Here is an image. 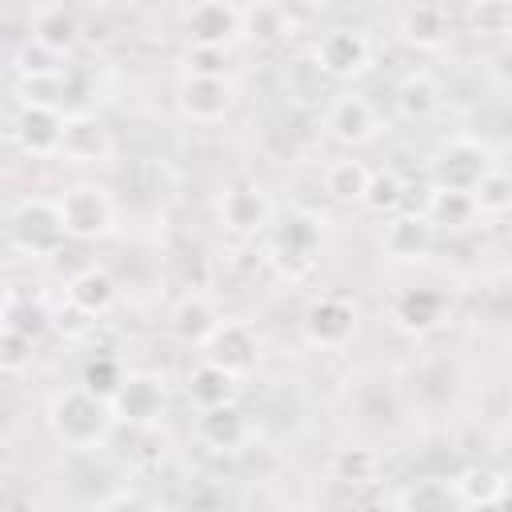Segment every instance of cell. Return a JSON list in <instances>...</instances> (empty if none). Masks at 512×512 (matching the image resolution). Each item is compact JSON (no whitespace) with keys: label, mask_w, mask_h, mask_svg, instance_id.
Here are the masks:
<instances>
[{"label":"cell","mask_w":512,"mask_h":512,"mask_svg":"<svg viewBox=\"0 0 512 512\" xmlns=\"http://www.w3.org/2000/svg\"><path fill=\"white\" fill-rule=\"evenodd\" d=\"M396 200H400V184L392 176H380V180L368 184V204L372 208H392Z\"/></svg>","instance_id":"44dd1931"},{"label":"cell","mask_w":512,"mask_h":512,"mask_svg":"<svg viewBox=\"0 0 512 512\" xmlns=\"http://www.w3.org/2000/svg\"><path fill=\"white\" fill-rule=\"evenodd\" d=\"M72 36H76V16L72 12H64V8L36 12V44L60 48V44H72Z\"/></svg>","instance_id":"5bb4252c"},{"label":"cell","mask_w":512,"mask_h":512,"mask_svg":"<svg viewBox=\"0 0 512 512\" xmlns=\"http://www.w3.org/2000/svg\"><path fill=\"white\" fill-rule=\"evenodd\" d=\"M100 512H148V504L144 500H136V496H116L112 504H104Z\"/></svg>","instance_id":"7402d4cb"},{"label":"cell","mask_w":512,"mask_h":512,"mask_svg":"<svg viewBox=\"0 0 512 512\" xmlns=\"http://www.w3.org/2000/svg\"><path fill=\"white\" fill-rule=\"evenodd\" d=\"M400 32L416 44H436L444 36V8L436 4H416V8H404L400 16Z\"/></svg>","instance_id":"7c38bea8"},{"label":"cell","mask_w":512,"mask_h":512,"mask_svg":"<svg viewBox=\"0 0 512 512\" xmlns=\"http://www.w3.org/2000/svg\"><path fill=\"white\" fill-rule=\"evenodd\" d=\"M72 300H76L80 308H88V312L104 308V304L112 300V284H108V276H104V272H84V276L72 284Z\"/></svg>","instance_id":"d6986e66"},{"label":"cell","mask_w":512,"mask_h":512,"mask_svg":"<svg viewBox=\"0 0 512 512\" xmlns=\"http://www.w3.org/2000/svg\"><path fill=\"white\" fill-rule=\"evenodd\" d=\"M316 60H320V68L332 72V76H356V72L368 68V40H364L360 32H352V28H332V32L320 40Z\"/></svg>","instance_id":"7a4b0ae2"},{"label":"cell","mask_w":512,"mask_h":512,"mask_svg":"<svg viewBox=\"0 0 512 512\" xmlns=\"http://www.w3.org/2000/svg\"><path fill=\"white\" fill-rule=\"evenodd\" d=\"M508 192H512V184H508L504 176H480V180H476V196H472V200H476V204H484V208H504V204L512 200Z\"/></svg>","instance_id":"ffe728a7"},{"label":"cell","mask_w":512,"mask_h":512,"mask_svg":"<svg viewBox=\"0 0 512 512\" xmlns=\"http://www.w3.org/2000/svg\"><path fill=\"white\" fill-rule=\"evenodd\" d=\"M396 316H400L408 328H428V324L440 316V296L416 288V292H408V296L396 304Z\"/></svg>","instance_id":"2e32d148"},{"label":"cell","mask_w":512,"mask_h":512,"mask_svg":"<svg viewBox=\"0 0 512 512\" xmlns=\"http://www.w3.org/2000/svg\"><path fill=\"white\" fill-rule=\"evenodd\" d=\"M160 400H164V392H160L156 380H128V384L120 388V408H124L132 420H148V416H156Z\"/></svg>","instance_id":"4fadbf2b"},{"label":"cell","mask_w":512,"mask_h":512,"mask_svg":"<svg viewBox=\"0 0 512 512\" xmlns=\"http://www.w3.org/2000/svg\"><path fill=\"white\" fill-rule=\"evenodd\" d=\"M180 108L192 120H220L224 108H228V84H224V76L188 72L184 84H180Z\"/></svg>","instance_id":"5b68a950"},{"label":"cell","mask_w":512,"mask_h":512,"mask_svg":"<svg viewBox=\"0 0 512 512\" xmlns=\"http://www.w3.org/2000/svg\"><path fill=\"white\" fill-rule=\"evenodd\" d=\"M60 220H64V232L96 236V232L108 228L112 208H108V200H104L96 188H72V192L60 200Z\"/></svg>","instance_id":"277c9868"},{"label":"cell","mask_w":512,"mask_h":512,"mask_svg":"<svg viewBox=\"0 0 512 512\" xmlns=\"http://www.w3.org/2000/svg\"><path fill=\"white\" fill-rule=\"evenodd\" d=\"M220 216L236 232H256L268 220V204H264V196L256 188H232L220 200Z\"/></svg>","instance_id":"9c48e42d"},{"label":"cell","mask_w":512,"mask_h":512,"mask_svg":"<svg viewBox=\"0 0 512 512\" xmlns=\"http://www.w3.org/2000/svg\"><path fill=\"white\" fill-rule=\"evenodd\" d=\"M188 392H192V400H200L204 408H220V404L228 400V392H232V372H224L220 364L204 360V364L192 372Z\"/></svg>","instance_id":"30bf717a"},{"label":"cell","mask_w":512,"mask_h":512,"mask_svg":"<svg viewBox=\"0 0 512 512\" xmlns=\"http://www.w3.org/2000/svg\"><path fill=\"white\" fill-rule=\"evenodd\" d=\"M304 328H308V340H312V344L336 348V344H344V340L352 336L356 312H352V304H344L340 296H324V300H316V304L308 308Z\"/></svg>","instance_id":"3957f363"},{"label":"cell","mask_w":512,"mask_h":512,"mask_svg":"<svg viewBox=\"0 0 512 512\" xmlns=\"http://www.w3.org/2000/svg\"><path fill=\"white\" fill-rule=\"evenodd\" d=\"M240 20H244V12L228 8V4H196L188 12V32L200 48H220L232 32H240Z\"/></svg>","instance_id":"8992f818"},{"label":"cell","mask_w":512,"mask_h":512,"mask_svg":"<svg viewBox=\"0 0 512 512\" xmlns=\"http://www.w3.org/2000/svg\"><path fill=\"white\" fill-rule=\"evenodd\" d=\"M208 360L220 364L224 372H240L252 364V352H256V336L244 328V324H220L212 336H208Z\"/></svg>","instance_id":"52a82bcc"},{"label":"cell","mask_w":512,"mask_h":512,"mask_svg":"<svg viewBox=\"0 0 512 512\" xmlns=\"http://www.w3.org/2000/svg\"><path fill=\"white\" fill-rule=\"evenodd\" d=\"M328 128H332L340 140H368L372 128H376V112H372V104H368L364 96L348 92V96H340V100L332 104Z\"/></svg>","instance_id":"ba28073f"},{"label":"cell","mask_w":512,"mask_h":512,"mask_svg":"<svg viewBox=\"0 0 512 512\" xmlns=\"http://www.w3.org/2000/svg\"><path fill=\"white\" fill-rule=\"evenodd\" d=\"M388 248H392L396 256H416V252H424V248H428V224H420V220H392V228H388Z\"/></svg>","instance_id":"e0dca14e"},{"label":"cell","mask_w":512,"mask_h":512,"mask_svg":"<svg viewBox=\"0 0 512 512\" xmlns=\"http://www.w3.org/2000/svg\"><path fill=\"white\" fill-rule=\"evenodd\" d=\"M400 108H404L408 116H424L428 108H436V84H432L424 72L408 76V80L400 84Z\"/></svg>","instance_id":"ac0fdd59"},{"label":"cell","mask_w":512,"mask_h":512,"mask_svg":"<svg viewBox=\"0 0 512 512\" xmlns=\"http://www.w3.org/2000/svg\"><path fill=\"white\" fill-rule=\"evenodd\" d=\"M368 184H372V176L356 160H336L328 168V192H336V196H348V200L368 196Z\"/></svg>","instance_id":"9a60e30c"},{"label":"cell","mask_w":512,"mask_h":512,"mask_svg":"<svg viewBox=\"0 0 512 512\" xmlns=\"http://www.w3.org/2000/svg\"><path fill=\"white\" fill-rule=\"evenodd\" d=\"M56 432L68 444H96L108 428V412L92 392H68L56 400Z\"/></svg>","instance_id":"6da1fadb"},{"label":"cell","mask_w":512,"mask_h":512,"mask_svg":"<svg viewBox=\"0 0 512 512\" xmlns=\"http://www.w3.org/2000/svg\"><path fill=\"white\" fill-rule=\"evenodd\" d=\"M24 144L32 152H52L56 144H64V124L44 104H32L24 112Z\"/></svg>","instance_id":"8fae6325"}]
</instances>
